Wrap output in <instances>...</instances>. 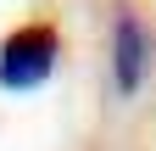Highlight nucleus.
Returning <instances> with one entry per match:
<instances>
[{
  "label": "nucleus",
  "instance_id": "obj_2",
  "mask_svg": "<svg viewBox=\"0 0 156 151\" xmlns=\"http://www.w3.org/2000/svg\"><path fill=\"white\" fill-rule=\"evenodd\" d=\"M151 28L140 11H117V28H112V79H117V95H140L145 79H151Z\"/></svg>",
  "mask_w": 156,
  "mask_h": 151
},
{
  "label": "nucleus",
  "instance_id": "obj_1",
  "mask_svg": "<svg viewBox=\"0 0 156 151\" xmlns=\"http://www.w3.org/2000/svg\"><path fill=\"white\" fill-rule=\"evenodd\" d=\"M62 62V34L50 23H23L0 39V90H39Z\"/></svg>",
  "mask_w": 156,
  "mask_h": 151
}]
</instances>
